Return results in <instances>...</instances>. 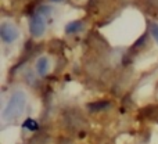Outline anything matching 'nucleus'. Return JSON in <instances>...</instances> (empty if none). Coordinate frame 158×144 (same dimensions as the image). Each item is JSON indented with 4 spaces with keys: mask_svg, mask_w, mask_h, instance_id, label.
Wrapping results in <instances>:
<instances>
[{
    "mask_svg": "<svg viewBox=\"0 0 158 144\" xmlns=\"http://www.w3.org/2000/svg\"><path fill=\"white\" fill-rule=\"evenodd\" d=\"M50 2H54V3H60V2H63V0H50Z\"/></svg>",
    "mask_w": 158,
    "mask_h": 144,
    "instance_id": "nucleus-11",
    "label": "nucleus"
},
{
    "mask_svg": "<svg viewBox=\"0 0 158 144\" xmlns=\"http://www.w3.org/2000/svg\"><path fill=\"white\" fill-rule=\"evenodd\" d=\"M82 28H83L82 21H72L65 27V32L67 33H77L79 31H82Z\"/></svg>",
    "mask_w": 158,
    "mask_h": 144,
    "instance_id": "nucleus-6",
    "label": "nucleus"
},
{
    "mask_svg": "<svg viewBox=\"0 0 158 144\" xmlns=\"http://www.w3.org/2000/svg\"><path fill=\"white\" fill-rule=\"evenodd\" d=\"M110 107V103H106V101H103V103H94V104H90V105H87V108L90 109V111H101V109H106Z\"/></svg>",
    "mask_w": 158,
    "mask_h": 144,
    "instance_id": "nucleus-7",
    "label": "nucleus"
},
{
    "mask_svg": "<svg viewBox=\"0 0 158 144\" xmlns=\"http://www.w3.org/2000/svg\"><path fill=\"white\" fill-rule=\"evenodd\" d=\"M29 31H31V35L35 36V38H40L44 33V31H46V24H44V19L42 18L40 14H35V15L31 18Z\"/></svg>",
    "mask_w": 158,
    "mask_h": 144,
    "instance_id": "nucleus-3",
    "label": "nucleus"
},
{
    "mask_svg": "<svg viewBox=\"0 0 158 144\" xmlns=\"http://www.w3.org/2000/svg\"><path fill=\"white\" fill-rule=\"evenodd\" d=\"M49 68H50V61L47 57H40L38 60V63H36V71L40 76H44L47 75V72H49Z\"/></svg>",
    "mask_w": 158,
    "mask_h": 144,
    "instance_id": "nucleus-4",
    "label": "nucleus"
},
{
    "mask_svg": "<svg viewBox=\"0 0 158 144\" xmlns=\"http://www.w3.org/2000/svg\"><path fill=\"white\" fill-rule=\"evenodd\" d=\"M24 128H27V129H29L31 132H33V130L38 129V122L33 121V119H27L24 122Z\"/></svg>",
    "mask_w": 158,
    "mask_h": 144,
    "instance_id": "nucleus-8",
    "label": "nucleus"
},
{
    "mask_svg": "<svg viewBox=\"0 0 158 144\" xmlns=\"http://www.w3.org/2000/svg\"><path fill=\"white\" fill-rule=\"evenodd\" d=\"M68 125L74 129H78L83 125V118L81 117L79 114H69L68 115Z\"/></svg>",
    "mask_w": 158,
    "mask_h": 144,
    "instance_id": "nucleus-5",
    "label": "nucleus"
},
{
    "mask_svg": "<svg viewBox=\"0 0 158 144\" xmlns=\"http://www.w3.org/2000/svg\"><path fill=\"white\" fill-rule=\"evenodd\" d=\"M150 32H151V35H153V38L156 39V42L158 43V24H156V22H153V24H151Z\"/></svg>",
    "mask_w": 158,
    "mask_h": 144,
    "instance_id": "nucleus-9",
    "label": "nucleus"
},
{
    "mask_svg": "<svg viewBox=\"0 0 158 144\" xmlns=\"http://www.w3.org/2000/svg\"><path fill=\"white\" fill-rule=\"evenodd\" d=\"M25 105H27V97H25V94L21 90L14 92L11 94L10 100H8L7 105H6L4 111H3V119L7 121V122L18 119L22 115V112H24Z\"/></svg>",
    "mask_w": 158,
    "mask_h": 144,
    "instance_id": "nucleus-1",
    "label": "nucleus"
},
{
    "mask_svg": "<svg viewBox=\"0 0 158 144\" xmlns=\"http://www.w3.org/2000/svg\"><path fill=\"white\" fill-rule=\"evenodd\" d=\"M19 36V31L11 22H3L0 25V38L3 39L4 43H13L18 39Z\"/></svg>",
    "mask_w": 158,
    "mask_h": 144,
    "instance_id": "nucleus-2",
    "label": "nucleus"
},
{
    "mask_svg": "<svg viewBox=\"0 0 158 144\" xmlns=\"http://www.w3.org/2000/svg\"><path fill=\"white\" fill-rule=\"evenodd\" d=\"M50 11H52L50 7H47V6H42V7L38 10V14H44V15H47V14H50Z\"/></svg>",
    "mask_w": 158,
    "mask_h": 144,
    "instance_id": "nucleus-10",
    "label": "nucleus"
}]
</instances>
